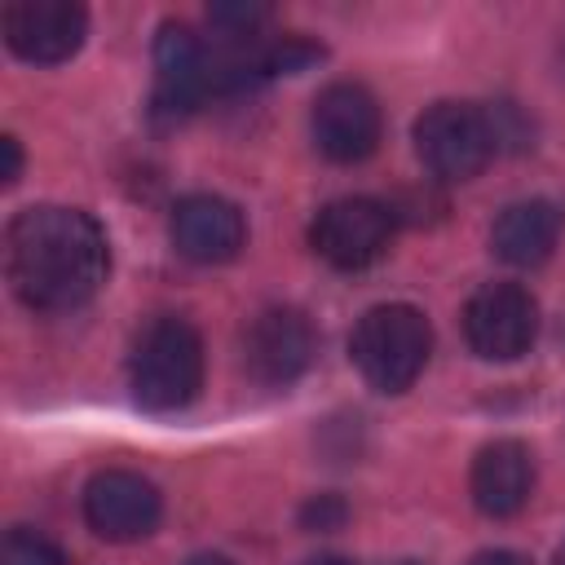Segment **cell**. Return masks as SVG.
<instances>
[{"label": "cell", "mask_w": 565, "mask_h": 565, "mask_svg": "<svg viewBox=\"0 0 565 565\" xmlns=\"http://www.w3.org/2000/svg\"><path fill=\"white\" fill-rule=\"evenodd\" d=\"M349 353L371 388L406 393L433 353V327L415 305H375L358 318Z\"/></svg>", "instance_id": "cell-2"}, {"label": "cell", "mask_w": 565, "mask_h": 565, "mask_svg": "<svg viewBox=\"0 0 565 565\" xmlns=\"http://www.w3.org/2000/svg\"><path fill=\"white\" fill-rule=\"evenodd\" d=\"M388 238H393V212L380 199H362V194L327 203L309 225V243L331 269L375 265L388 252Z\"/></svg>", "instance_id": "cell-7"}, {"label": "cell", "mask_w": 565, "mask_h": 565, "mask_svg": "<svg viewBox=\"0 0 565 565\" xmlns=\"http://www.w3.org/2000/svg\"><path fill=\"white\" fill-rule=\"evenodd\" d=\"M561 238V207L552 199H521L508 203L490 230V247L499 260L516 269H534L556 252Z\"/></svg>", "instance_id": "cell-14"}, {"label": "cell", "mask_w": 565, "mask_h": 565, "mask_svg": "<svg viewBox=\"0 0 565 565\" xmlns=\"http://www.w3.org/2000/svg\"><path fill=\"white\" fill-rule=\"evenodd\" d=\"M185 565H234L230 556H221V552H199V556H190Z\"/></svg>", "instance_id": "cell-18"}, {"label": "cell", "mask_w": 565, "mask_h": 565, "mask_svg": "<svg viewBox=\"0 0 565 565\" xmlns=\"http://www.w3.org/2000/svg\"><path fill=\"white\" fill-rule=\"evenodd\" d=\"M503 146L499 106L477 102H433L415 119V150L437 181H472Z\"/></svg>", "instance_id": "cell-4"}, {"label": "cell", "mask_w": 565, "mask_h": 565, "mask_svg": "<svg viewBox=\"0 0 565 565\" xmlns=\"http://www.w3.org/2000/svg\"><path fill=\"white\" fill-rule=\"evenodd\" d=\"M556 565H565V552H561V561H556Z\"/></svg>", "instance_id": "cell-20"}, {"label": "cell", "mask_w": 565, "mask_h": 565, "mask_svg": "<svg viewBox=\"0 0 565 565\" xmlns=\"http://www.w3.org/2000/svg\"><path fill=\"white\" fill-rule=\"evenodd\" d=\"M305 565H353L349 556H313V561H305Z\"/></svg>", "instance_id": "cell-19"}, {"label": "cell", "mask_w": 565, "mask_h": 565, "mask_svg": "<svg viewBox=\"0 0 565 565\" xmlns=\"http://www.w3.org/2000/svg\"><path fill=\"white\" fill-rule=\"evenodd\" d=\"M207 93H212V49L185 22H163L154 35V106L181 115L194 110Z\"/></svg>", "instance_id": "cell-12"}, {"label": "cell", "mask_w": 565, "mask_h": 565, "mask_svg": "<svg viewBox=\"0 0 565 565\" xmlns=\"http://www.w3.org/2000/svg\"><path fill=\"white\" fill-rule=\"evenodd\" d=\"M4 269L26 309L71 313L102 291L110 274V243L88 212L40 203L9 221Z\"/></svg>", "instance_id": "cell-1"}, {"label": "cell", "mask_w": 565, "mask_h": 565, "mask_svg": "<svg viewBox=\"0 0 565 565\" xmlns=\"http://www.w3.org/2000/svg\"><path fill=\"white\" fill-rule=\"evenodd\" d=\"M163 516L159 486L132 468H106L84 486V521L106 543H137Z\"/></svg>", "instance_id": "cell-9"}, {"label": "cell", "mask_w": 565, "mask_h": 565, "mask_svg": "<svg viewBox=\"0 0 565 565\" xmlns=\"http://www.w3.org/2000/svg\"><path fill=\"white\" fill-rule=\"evenodd\" d=\"M4 44L35 66H57L79 53L88 13L75 0H13L4 4Z\"/></svg>", "instance_id": "cell-10"}, {"label": "cell", "mask_w": 565, "mask_h": 565, "mask_svg": "<svg viewBox=\"0 0 565 565\" xmlns=\"http://www.w3.org/2000/svg\"><path fill=\"white\" fill-rule=\"evenodd\" d=\"M402 565H415V561H402Z\"/></svg>", "instance_id": "cell-21"}, {"label": "cell", "mask_w": 565, "mask_h": 565, "mask_svg": "<svg viewBox=\"0 0 565 565\" xmlns=\"http://www.w3.org/2000/svg\"><path fill=\"white\" fill-rule=\"evenodd\" d=\"M132 397L146 411H181L203 388V340L185 318H154L128 362Z\"/></svg>", "instance_id": "cell-3"}, {"label": "cell", "mask_w": 565, "mask_h": 565, "mask_svg": "<svg viewBox=\"0 0 565 565\" xmlns=\"http://www.w3.org/2000/svg\"><path fill=\"white\" fill-rule=\"evenodd\" d=\"M4 565H66V552L44 534V530H31V525H13L4 534Z\"/></svg>", "instance_id": "cell-15"}, {"label": "cell", "mask_w": 565, "mask_h": 565, "mask_svg": "<svg viewBox=\"0 0 565 565\" xmlns=\"http://www.w3.org/2000/svg\"><path fill=\"white\" fill-rule=\"evenodd\" d=\"M463 335L477 358L512 362L539 335V305L521 282H486L463 305Z\"/></svg>", "instance_id": "cell-5"}, {"label": "cell", "mask_w": 565, "mask_h": 565, "mask_svg": "<svg viewBox=\"0 0 565 565\" xmlns=\"http://www.w3.org/2000/svg\"><path fill=\"white\" fill-rule=\"evenodd\" d=\"M468 565H530V556H521L512 547H490V552H477Z\"/></svg>", "instance_id": "cell-17"}, {"label": "cell", "mask_w": 565, "mask_h": 565, "mask_svg": "<svg viewBox=\"0 0 565 565\" xmlns=\"http://www.w3.org/2000/svg\"><path fill=\"white\" fill-rule=\"evenodd\" d=\"M0 150H4L0 181H4V185H13V181H18V172H22V146H18V137H4V141H0Z\"/></svg>", "instance_id": "cell-16"}, {"label": "cell", "mask_w": 565, "mask_h": 565, "mask_svg": "<svg viewBox=\"0 0 565 565\" xmlns=\"http://www.w3.org/2000/svg\"><path fill=\"white\" fill-rule=\"evenodd\" d=\"M468 490H472L477 512H486L494 521L516 516L530 503V490H534V455H530V446L516 441V437L486 441L477 450V459H472Z\"/></svg>", "instance_id": "cell-13"}, {"label": "cell", "mask_w": 565, "mask_h": 565, "mask_svg": "<svg viewBox=\"0 0 565 565\" xmlns=\"http://www.w3.org/2000/svg\"><path fill=\"white\" fill-rule=\"evenodd\" d=\"M318 353V331L313 322L291 309V305H274V309H260L247 331H243V371L265 384V388H287L296 384L309 362Z\"/></svg>", "instance_id": "cell-6"}, {"label": "cell", "mask_w": 565, "mask_h": 565, "mask_svg": "<svg viewBox=\"0 0 565 565\" xmlns=\"http://www.w3.org/2000/svg\"><path fill=\"white\" fill-rule=\"evenodd\" d=\"M172 247L194 265H225L247 243L243 212L221 194H185L168 221Z\"/></svg>", "instance_id": "cell-11"}, {"label": "cell", "mask_w": 565, "mask_h": 565, "mask_svg": "<svg viewBox=\"0 0 565 565\" xmlns=\"http://www.w3.org/2000/svg\"><path fill=\"white\" fill-rule=\"evenodd\" d=\"M309 128H313V146L331 163H362L380 146L384 115H380V102L371 97V88H362L353 79H340V84H327L313 97Z\"/></svg>", "instance_id": "cell-8"}]
</instances>
